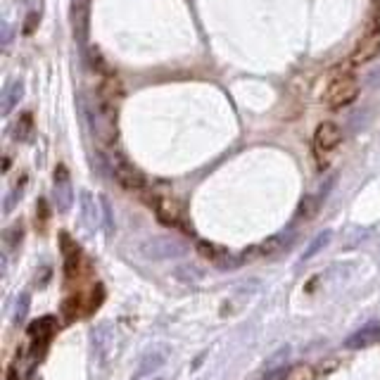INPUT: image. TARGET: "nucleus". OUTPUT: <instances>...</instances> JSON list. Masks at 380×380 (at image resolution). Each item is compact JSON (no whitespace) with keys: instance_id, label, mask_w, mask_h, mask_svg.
<instances>
[{"instance_id":"20e7f679","label":"nucleus","mask_w":380,"mask_h":380,"mask_svg":"<svg viewBox=\"0 0 380 380\" xmlns=\"http://www.w3.org/2000/svg\"><path fill=\"white\" fill-rule=\"evenodd\" d=\"M97 102H100L97 107H100L107 117L117 119V110H119V102H121V84L117 81V76L110 74L100 84V88H97Z\"/></svg>"},{"instance_id":"f257e3e1","label":"nucleus","mask_w":380,"mask_h":380,"mask_svg":"<svg viewBox=\"0 0 380 380\" xmlns=\"http://www.w3.org/2000/svg\"><path fill=\"white\" fill-rule=\"evenodd\" d=\"M359 95V81L354 74H337L331 79V84H328L326 93H323V100H326L328 107H333V110H337V107H347L352 105L354 100H357Z\"/></svg>"},{"instance_id":"7ed1b4c3","label":"nucleus","mask_w":380,"mask_h":380,"mask_svg":"<svg viewBox=\"0 0 380 380\" xmlns=\"http://www.w3.org/2000/svg\"><path fill=\"white\" fill-rule=\"evenodd\" d=\"M380 55V24H371L366 29V34L359 38L357 48L352 53L354 64H368L371 60H376Z\"/></svg>"},{"instance_id":"9d476101","label":"nucleus","mask_w":380,"mask_h":380,"mask_svg":"<svg viewBox=\"0 0 380 380\" xmlns=\"http://www.w3.org/2000/svg\"><path fill=\"white\" fill-rule=\"evenodd\" d=\"M38 12H32V17H29V22H27V27H24V34H32L34 32V24L38 22Z\"/></svg>"},{"instance_id":"423d86ee","label":"nucleus","mask_w":380,"mask_h":380,"mask_svg":"<svg viewBox=\"0 0 380 380\" xmlns=\"http://www.w3.org/2000/svg\"><path fill=\"white\" fill-rule=\"evenodd\" d=\"M155 204V212H157V219L167 226H181V207H178L176 200L171 198H159Z\"/></svg>"},{"instance_id":"f03ea898","label":"nucleus","mask_w":380,"mask_h":380,"mask_svg":"<svg viewBox=\"0 0 380 380\" xmlns=\"http://www.w3.org/2000/svg\"><path fill=\"white\" fill-rule=\"evenodd\" d=\"M112 174H115L117 183H119L121 188L133 190V193H143V190H145V176H143L124 155L112 157Z\"/></svg>"},{"instance_id":"39448f33","label":"nucleus","mask_w":380,"mask_h":380,"mask_svg":"<svg viewBox=\"0 0 380 380\" xmlns=\"http://www.w3.org/2000/svg\"><path fill=\"white\" fill-rule=\"evenodd\" d=\"M340 141H342L340 126L333 124V121H323V124H318L316 133H314V147H316L318 155H331V152L340 145Z\"/></svg>"},{"instance_id":"6e6552de","label":"nucleus","mask_w":380,"mask_h":380,"mask_svg":"<svg viewBox=\"0 0 380 380\" xmlns=\"http://www.w3.org/2000/svg\"><path fill=\"white\" fill-rule=\"evenodd\" d=\"M55 195L60 200V207L67 209L71 200V186H69V174H67L64 167L55 169Z\"/></svg>"},{"instance_id":"1a4fd4ad","label":"nucleus","mask_w":380,"mask_h":380,"mask_svg":"<svg viewBox=\"0 0 380 380\" xmlns=\"http://www.w3.org/2000/svg\"><path fill=\"white\" fill-rule=\"evenodd\" d=\"M34 121H32V115H24L22 119L14 124V131H12V136H14V141H29V136H32V131H34Z\"/></svg>"},{"instance_id":"0eeeda50","label":"nucleus","mask_w":380,"mask_h":380,"mask_svg":"<svg viewBox=\"0 0 380 380\" xmlns=\"http://www.w3.org/2000/svg\"><path fill=\"white\" fill-rule=\"evenodd\" d=\"M22 95H24V84H22V81H19V79L10 81V84L3 88V95H0V115L8 117L10 112H12L14 107L19 105Z\"/></svg>"}]
</instances>
